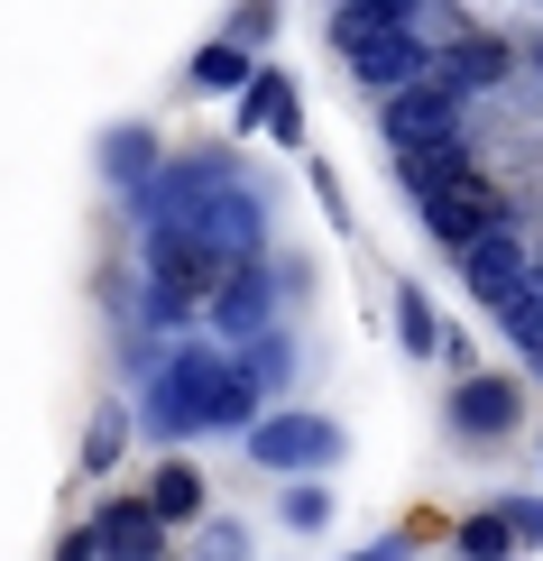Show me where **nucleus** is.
Wrapping results in <instances>:
<instances>
[{"label": "nucleus", "mask_w": 543, "mask_h": 561, "mask_svg": "<svg viewBox=\"0 0 543 561\" xmlns=\"http://www.w3.org/2000/svg\"><path fill=\"white\" fill-rule=\"evenodd\" d=\"M258 414V378L230 359H212V350H176L167 368V396H157V424H249Z\"/></svg>", "instance_id": "1"}, {"label": "nucleus", "mask_w": 543, "mask_h": 561, "mask_svg": "<svg viewBox=\"0 0 543 561\" xmlns=\"http://www.w3.org/2000/svg\"><path fill=\"white\" fill-rule=\"evenodd\" d=\"M148 286H157V313H184V304L222 295V249H212L203 230H184V221H157V240H148Z\"/></svg>", "instance_id": "2"}, {"label": "nucleus", "mask_w": 543, "mask_h": 561, "mask_svg": "<svg viewBox=\"0 0 543 561\" xmlns=\"http://www.w3.org/2000/svg\"><path fill=\"white\" fill-rule=\"evenodd\" d=\"M387 148L396 157H433V148H461V92L452 83H415V92H396L387 102Z\"/></svg>", "instance_id": "3"}, {"label": "nucleus", "mask_w": 543, "mask_h": 561, "mask_svg": "<svg viewBox=\"0 0 543 561\" xmlns=\"http://www.w3.org/2000/svg\"><path fill=\"white\" fill-rule=\"evenodd\" d=\"M423 230H433L442 249H461V259H470V249H479L488 230H507V203H498V184L470 167V175H461L442 203H423Z\"/></svg>", "instance_id": "4"}, {"label": "nucleus", "mask_w": 543, "mask_h": 561, "mask_svg": "<svg viewBox=\"0 0 543 561\" xmlns=\"http://www.w3.org/2000/svg\"><path fill=\"white\" fill-rule=\"evenodd\" d=\"M249 451L268 460V470H323V460H341V433L323 424V414H268V424L249 433Z\"/></svg>", "instance_id": "5"}, {"label": "nucleus", "mask_w": 543, "mask_h": 561, "mask_svg": "<svg viewBox=\"0 0 543 561\" xmlns=\"http://www.w3.org/2000/svg\"><path fill=\"white\" fill-rule=\"evenodd\" d=\"M516 414H525L516 378H461L452 387V433L461 442H498V433H516Z\"/></svg>", "instance_id": "6"}, {"label": "nucleus", "mask_w": 543, "mask_h": 561, "mask_svg": "<svg viewBox=\"0 0 543 561\" xmlns=\"http://www.w3.org/2000/svg\"><path fill=\"white\" fill-rule=\"evenodd\" d=\"M461 267H470V295H479V304H507V295L534 276V267H525V240H516V230H488V240L470 249Z\"/></svg>", "instance_id": "7"}, {"label": "nucleus", "mask_w": 543, "mask_h": 561, "mask_svg": "<svg viewBox=\"0 0 543 561\" xmlns=\"http://www.w3.org/2000/svg\"><path fill=\"white\" fill-rule=\"evenodd\" d=\"M92 543H102L111 561H148L157 552V506L148 497H111L102 516H92Z\"/></svg>", "instance_id": "8"}, {"label": "nucleus", "mask_w": 543, "mask_h": 561, "mask_svg": "<svg viewBox=\"0 0 543 561\" xmlns=\"http://www.w3.org/2000/svg\"><path fill=\"white\" fill-rule=\"evenodd\" d=\"M240 121H249V129H276V138H295V129H304V111H295V83H286V75H258V83H249V102H240Z\"/></svg>", "instance_id": "9"}, {"label": "nucleus", "mask_w": 543, "mask_h": 561, "mask_svg": "<svg viewBox=\"0 0 543 561\" xmlns=\"http://www.w3.org/2000/svg\"><path fill=\"white\" fill-rule=\"evenodd\" d=\"M498 322H507V341H516V350H525V359L543 368V267H534L525 286H516V295L498 304Z\"/></svg>", "instance_id": "10"}, {"label": "nucleus", "mask_w": 543, "mask_h": 561, "mask_svg": "<svg viewBox=\"0 0 543 561\" xmlns=\"http://www.w3.org/2000/svg\"><path fill=\"white\" fill-rule=\"evenodd\" d=\"M148 506H157V525H184V516H203V479H194V460H167V470L148 479Z\"/></svg>", "instance_id": "11"}, {"label": "nucleus", "mask_w": 543, "mask_h": 561, "mask_svg": "<svg viewBox=\"0 0 543 561\" xmlns=\"http://www.w3.org/2000/svg\"><path fill=\"white\" fill-rule=\"evenodd\" d=\"M498 75H507V46H488V37H470V46L442 56V83H452V92H479V83H498Z\"/></svg>", "instance_id": "12"}, {"label": "nucleus", "mask_w": 543, "mask_h": 561, "mask_svg": "<svg viewBox=\"0 0 543 561\" xmlns=\"http://www.w3.org/2000/svg\"><path fill=\"white\" fill-rule=\"evenodd\" d=\"M212 313H222V332H258V322H268V276H230V286L212 295Z\"/></svg>", "instance_id": "13"}, {"label": "nucleus", "mask_w": 543, "mask_h": 561, "mask_svg": "<svg viewBox=\"0 0 543 561\" xmlns=\"http://www.w3.org/2000/svg\"><path fill=\"white\" fill-rule=\"evenodd\" d=\"M461 552H470V561H507V552H516V525H507V506L470 516V525H461Z\"/></svg>", "instance_id": "14"}, {"label": "nucleus", "mask_w": 543, "mask_h": 561, "mask_svg": "<svg viewBox=\"0 0 543 561\" xmlns=\"http://www.w3.org/2000/svg\"><path fill=\"white\" fill-rule=\"evenodd\" d=\"M194 83H203V92L249 83V56H240V46H203V56H194Z\"/></svg>", "instance_id": "15"}, {"label": "nucleus", "mask_w": 543, "mask_h": 561, "mask_svg": "<svg viewBox=\"0 0 543 561\" xmlns=\"http://www.w3.org/2000/svg\"><path fill=\"white\" fill-rule=\"evenodd\" d=\"M396 332H406V350H433V341H442V332H433V304H423L415 286L396 295Z\"/></svg>", "instance_id": "16"}, {"label": "nucleus", "mask_w": 543, "mask_h": 561, "mask_svg": "<svg viewBox=\"0 0 543 561\" xmlns=\"http://www.w3.org/2000/svg\"><path fill=\"white\" fill-rule=\"evenodd\" d=\"M286 525H304V534H314V525H332V488H314V479H304V488H286Z\"/></svg>", "instance_id": "17"}, {"label": "nucleus", "mask_w": 543, "mask_h": 561, "mask_svg": "<svg viewBox=\"0 0 543 561\" xmlns=\"http://www.w3.org/2000/svg\"><path fill=\"white\" fill-rule=\"evenodd\" d=\"M121 414H102V424H92V442H83V460H92V470H111V460H121Z\"/></svg>", "instance_id": "18"}, {"label": "nucleus", "mask_w": 543, "mask_h": 561, "mask_svg": "<svg viewBox=\"0 0 543 561\" xmlns=\"http://www.w3.org/2000/svg\"><path fill=\"white\" fill-rule=\"evenodd\" d=\"M507 525H516V543H543V506H507Z\"/></svg>", "instance_id": "19"}, {"label": "nucleus", "mask_w": 543, "mask_h": 561, "mask_svg": "<svg viewBox=\"0 0 543 561\" xmlns=\"http://www.w3.org/2000/svg\"><path fill=\"white\" fill-rule=\"evenodd\" d=\"M92 552H102L92 534H65V552H56V561H92Z\"/></svg>", "instance_id": "20"}, {"label": "nucleus", "mask_w": 543, "mask_h": 561, "mask_svg": "<svg viewBox=\"0 0 543 561\" xmlns=\"http://www.w3.org/2000/svg\"><path fill=\"white\" fill-rule=\"evenodd\" d=\"M350 561H406V543H369V552H350Z\"/></svg>", "instance_id": "21"}]
</instances>
